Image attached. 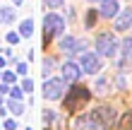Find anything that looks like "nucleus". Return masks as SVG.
Segmentation results:
<instances>
[{"instance_id": "obj_14", "label": "nucleus", "mask_w": 132, "mask_h": 130, "mask_svg": "<svg viewBox=\"0 0 132 130\" xmlns=\"http://www.w3.org/2000/svg\"><path fill=\"white\" fill-rule=\"evenodd\" d=\"M106 91H108V80L101 77V80L96 82V94H106Z\"/></svg>"}, {"instance_id": "obj_19", "label": "nucleus", "mask_w": 132, "mask_h": 130, "mask_svg": "<svg viewBox=\"0 0 132 130\" xmlns=\"http://www.w3.org/2000/svg\"><path fill=\"white\" fill-rule=\"evenodd\" d=\"M55 118V113L53 111H43V120H46V125H51V120Z\"/></svg>"}, {"instance_id": "obj_15", "label": "nucleus", "mask_w": 132, "mask_h": 130, "mask_svg": "<svg viewBox=\"0 0 132 130\" xmlns=\"http://www.w3.org/2000/svg\"><path fill=\"white\" fill-rule=\"evenodd\" d=\"M51 72H53V58H46L43 60V75H46V77H51Z\"/></svg>"}, {"instance_id": "obj_8", "label": "nucleus", "mask_w": 132, "mask_h": 130, "mask_svg": "<svg viewBox=\"0 0 132 130\" xmlns=\"http://www.w3.org/2000/svg\"><path fill=\"white\" fill-rule=\"evenodd\" d=\"M91 118H94L96 123H101V125L103 123H113L115 120V111L111 109V106H101V109H96L94 113H91Z\"/></svg>"}, {"instance_id": "obj_1", "label": "nucleus", "mask_w": 132, "mask_h": 130, "mask_svg": "<svg viewBox=\"0 0 132 130\" xmlns=\"http://www.w3.org/2000/svg\"><path fill=\"white\" fill-rule=\"evenodd\" d=\"M94 46H96V53H98V56H106V58H115L120 53V43H118V39H115L111 32L98 34L96 41H94Z\"/></svg>"}, {"instance_id": "obj_6", "label": "nucleus", "mask_w": 132, "mask_h": 130, "mask_svg": "<svg viewBox=\"0 0 132 130\" xmlns=\"http://www.w3.org/2000/svg\"><path fill=\"white\" fill-rule=\"evenodd\" d=\"M113 27L115 32H127L132 27V7H125V10H120L118 14L113 17Z\"/></svg>"}, {"instance_id": "obj_22", "label": "nucleus", "mask_w": 132, "mask_h": 130, "mask_svg": "<svg viewBox=\"0 0 132 130\" xmlns=\"http://www.w3.org/2000/svg\"><path fill=\"white\" fill-rule=\"evenodd\" d=\"M22 89H24V91H31L34 89V82L31 80H24V82H22Z\"/></svg>"}, {"instance_id": "obj_2", "label": "nucleus", "mask_w": 132, "mask_h": 130, "mask_svg": "<svg viewBox=\"0 0 132 130\" xmlns=\"http://www.w3.org/2000/svg\"><path fill=\"white\" fill-rule=\"evenodd\" d=\"M65 32V19L60 17L58 12H48L43 17V36H46V41H51V39H60Z\"/></svg>"}, {"instance_id": "obj_12", "label": "nucleus", "mask_w": 132, "mask_h": 130, "mask_svg": "<svg viewBox=\"0 0 132 130\" xmlns=\"http://www.w3.org/2000/svg\"><path fill=\"white\" fill-rule=\"evenodd\" d=\"M19 34H22V36H31V34H34V22H31V19H24V22L19 24Z\"/></svg>"}, {"instance_id": "obj_24", "label": "nucleus", "mask_w": 132, "mask_h": 130, "mask_svg": "<svg viewBox=\"0 0 132 130\" xmlns=\"http://www.w3.org/2000/svg\"><path fill=\"white\" fill-rule=\"evenodd\" d=\"M5 128L7 130H17V123H14V120H5Z\"/></svg>"}, {"instance_id": "obj_18", "label": "nucleus", "mask_w": 132, "mask_h": 130, "mask_svg": "<svg viewBox=\"0 0 132 130\" xmlns=\"http://www.w3.org/2000/svg\"><path fill=\"white\" fill-rule=\"evenodd\" d=\"M10 96H12V99H22V96H24V89L12 87V89H10Z\"/></svg>"}, {"instance_id": "obj_13", "label": "nucleus", "mask_w": 132, "mask_h": 130, "mask_svg": "<svg viewBox=\"0 0 132 130\" xmlns=\"http://www.w3.org/2000/svg\"><path fill=\"white\" fill-rule=\"evenodd\" d=\"M10 111L14 113V116H22V113H24V104H22V99H12V101H10Z\"/></svg>"}, {"instance_id": "obj_23", "label": "nucleus", "mask_w": 132, "mask_h": 130, "mask_svg": "<svg viewBox=\"0 0 132 130\" xmlns=\"http://www.w3.org/2000/svg\"><path fill=\"white\" fill-rule=\"evenodd\" d=\"M17 77H14V72H5L3 75V82H7V85H10V82H14Z\"/></svg>"}, {"instance_id": "obj_16", "label": "nucleus", "mask_w": 132, "mask_h": 130, "mask_svg": "<svg viewBox=\"0 0 132 130\" xmlns=\"http://www.w3.org/2000/svg\"><path fill=\"white\" fill-rule=\"evenodd\" d=\"M43 5L51 10H58V7H63V0H43Z\"/></svg>"}, {"instance_id": "obj_21", "label": "nucleus", "mask_w": 132, "mask_h": 130, "mask_svg": "<svg viewBox=\"0 0 132 130\" xmlns=\"http://www.w3.org/2000/svg\"><path fill=\"white\" fill-rule=\"evenodd\" d=\"M94 22H96V12H89L87 14V27H94Z\"/></svg>"}, {"instance_id": "obj_20", "label": "nucleus", "mask_w": 132, "mask_h": 130, "mask_svg": "<svg viewBox=\"0 0 132 130\" xmlns=\"http://www.w3.org/2000/svg\"><path fill=\"white\" fill-rule=\"evenodd\" d=\"M17 67V75H27V63H14Z\"/></svg>"}, {"instance_id": "obj_17", "label": "nucleus", "mask_w": 132, "mask_h": 130, "mask_svg": "<svg viewBox=\"0 0 132 130\" xmlns=\"http://www.w3.org/2000/svg\"><path fill=\"white\" fill-rule=\"evenodd\" d=\"M19 39H22V34H17V32L7 34V43H19Z\"/></svg>"}, {"instance_id": "obj_25", "label": "nucleus", "mask_w": 132, "mask_h": 130, "mask_svg": "<svg viewBox=\"0 0 132 130\" xmlns=\"http://www.w3.org/2000/svg\"><path fill=\"white\" fill-rule=\"evenodd\" d=\"M7 91H10V89H7V82H5V85H0V94H7Z\"/></svg>"}, {"instance_id": "obj_27", "label": "nucleus", "mask_w": 132, "mask_h": 130, "mask_svg": "<svg viewBox=\"0 0 132 130\" xmlns=\"http://www.w3.org/2000/svg\"><path fill=\"white\" fill-rule=\"evenodd\" d=\"M0 104H3V99H0Z\"/></svg>"}, {"instance_id": "obj_4", "label": "nucleus", "mask_w": 132, "mask_h": 130, "mask_svg": "<svg viewBox=\"0 0 132 130\" xmlns=\"http://www.w3.org/2000/svg\"><path fill=\"white\" fill-rule=\"evenodd\" d=\"M79 65H82V72H87V75H98L101 67H103V60H101L98 53H84L82 60H79Z\"/></svg>"}, {"instance_id": "obj_26", "label": "nucleus", "mask_w": 132, "mask_h": 130, "mask_svg": "<svg viewBox=\"0 0 132 130\" xmlns=\"http://www.w3.org/2000/svg\"><path fill=\"white\" fill-rule=\"evenodd\" d=\"M89 3H94V0H89ZM98 3H101V0H98Z\"/></svg>"}, {"instance_id": "obj_7", "label": "nucleus", "mask_w": 132, "mask_h": 130, "mask_svg": "<svg viewBox=\"0 0 132 130\" xmlns=\"http://www.w3.org/2000/svg\"><path fill=\"white\" fill-rule=\"evenodd\" d=\"M82 75V65L75 63V60H67V63H63V80L70 82V85H75L77 80H79Z\"/></svg>"}, {"instance_id": "obj_5", "label": "nucleus", "mask_w": 132, "mask_h": 130, "mask_svg": "<svg viewBox=\"0 0 132 130\" xmlns=\"http://www.w3.org/2000/svg\"><path fill=\"white\" fill-rule=\"evenodd\" d=\"M60 51L67 53V56H77V53L84 51V41L75 39V36H65V39H60Z\"/></svg>"}, {"instance_id": "obj_10", "label": "nucleus", "mask_w": 132, "mask_h": 130, "mask_svg": "<svg viewBox=\"0 0 132 130\" xmlns=\"http://www.w3.org/2000/svg\"><path fill=\"white\" fill-rule=\"evenodd\" d=\"M87 96H89V91L75 82V91H72V96L67 99V106H70V109H75V106H79L82 101H87Z\"/></svg>"}, {"instance_id": "obj_9", "label": "nucleus", "mask_w": 132, "mask_h": 130, "mask_svg": "<svg viewBox=\"0 0 132 130\" xmlns=\"http://www.w3.org/2000/svg\"><path fill=\"white\" fill-rule=\"evenodd\" d=\"M120 12V3L118 0H101V7H98V14H103V17L113 19L115 14Z\"/></svg>"}, {"instance_id": "obj_11", "label": "nucleus", "mask_w": 132, "mask_h": 130, "mask_svg": "<svg viewBox=\"0 0 132 130\" xmlns=\"http://www.w3.org/2000/svg\"><path fill=\"white\" fill-rule=\"evenodd\" d=\"M12 19H14V7H10V5L0 7V24H10Z\"/></svg>"}, {"instance_id": "obj_3", "label": "nucleus", "mask_w": 132, "mask_h": 130, "mask_svg": "<svg viewBox=\"0 0 132 130\" xmlns=\"http://www.w3.org/2000/svg\"><path fill=\"white\" fill-rule=\"evenodd\" d=\"M65 91V80L63 77H48L43 85V96L48 99V101H55V99L63 96Z\"/></svg>"}]
</instances>
